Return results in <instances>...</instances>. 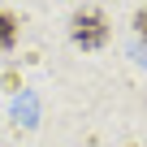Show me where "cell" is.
Listing matches in <instances>:
<instances>
[{
	"mask_svg": "<svg viewBox=\"0 0 147 147\" xmlns=\"http://www.w3.org/2000/svg\"><path fill=\"white\" fill-rule=\"evenodd\" d=\"M134 30H138V39H143V43H147V5H143V9H138V18H134Z\"/></svg>",
	"mask_w": 147,
	"mask_h": 147,
	"instance_id": "3957f363",
	"label": "cell"
},
{
	"mask_svg": "<svg viewBox=\"0 0 147 147\" xmlns=\"http://www.w3.org/2000/svg\"><path fill=\"white\" fill-rule=\"evenodd\" d=\"M69 39L78 43V48H87V52H100V48L108 43V22H104V13H100V9H78L74 22H69Z\"/></svg>",
	"mask_w": 147,
	"mask_h": 147,
	"instance_id": "6da1fadb",
	"label": "cell"
},
{
	"mask_svg": "<svg viewBox=\"0 0 147 147\" xmlns=\"http://www.w3.org/2000/svg\"><path fill=\"white\" fill-rule=\"evenodd\" d=\"M13 43H18V18L9 9H0V52H9Z\"/></svg>",
	"mask_w": 147,
	"mask_h": 147,
	"instance_id": "7a4b0ae2",
	"label": "cell"
}]
</instances>
